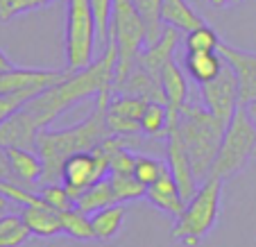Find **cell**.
<instances>
[{"instance_id":"obj_33","label":"cell","mask_w":256,"mask_h":247,"mask_svg":"<svg viewBox=\"0 0 256 247\" xmlns=\"http://www.w3.org/2000/svg\"><path fill=\"white\" fill-rule=\"evenodd\" d=\"M39 195L48 206H52L54 211H59V214H64V211H68V208L75 206V200L70 198V193L66 190V186L59 184V182L57 184H44L39 188Z\"/></svg>"},{"instance_id":"obj_36","label":"cell","mask_w":256,"mask_h":247,"mask_svg":"<svg viewBox=\"0 0 256 247\" xmlns=\"http://www.w3.org/2000/svg\"><path fill=\"white\" fill-rule=\"evenodd\" d=\"M12 66H14V64H12L10 59H7V54L0 50V70H10Z\"/></svg>"},{"instance_id":"obj_12","label":"cell","mask_w":256,"mask_h":247,"mask_svg":"<svg viewBox=\"0 0 256 247\" xmlns=\"http://www.w3.org/2000/svg\"><path fill=\"white\" fill-rule=\"evenodd\" d=\"M70 70H50V68H16L12 66L10 70H0V93L23 91V88H48L52 84L62 82L68 78Z\"/></svg>"},{"instance_id":"obj_17","label":"cell","mask_w":256,"mask_h":247,"mask_svg":"<svg viewBox=\"0 0 256 247\" xmlns=\"http://www.w3.org/2000/svg\"><path fill=\"white\" fill-rule=\"evenodd\" d=\"M20 218L28 224L30 234L39 238H52L64 234L62 224V214L54 211L48 204H39V206H23L20 208Z\"/></svg>"},{"instance_id":"obj_16","label":"cell","mask_w":256,"mask_h":247,"mask_svg":"<svg viewBox=\"0 0 256 247\" xmlns=\"http://www.w3.org/2000/svg\"><path fill=\"white\" fill-rule=\"evenodd\" d=\"M145 198L150 200L152 206L161 208L164 214H170V216H174V218H179L182 211L186 208V202H184V198H182V193H179V186H177V182H174L172 172H170L168 164H166L159 180L148 188Z\"/></svg>"},{"instance_id":"obj_26","label":"cell","mask_w":256,"mask_h":247,"mask_svg":"<svg viewBox=\"0 0 256 247\" xmlns=\"http://www.w3.org/2000/svg\"><path fill=\"white\" fill-rule=\"evenodd\" d=\"M62 224H64V234L75 240H93V224H91V216H86L80 208H68L62 214Z\"/></svg>"},{"instance_id":"obj_35","label":"cell","mask_w":256,"mask_h":247,"mask_svg":"<svg viewBox=\"0 0 256 247\" xmlns=\"http://www.w3.org/2000/svg\"><path fill=\"white\" fill-rule=\"evenodd\" d=\"M136 154H132L130 148H118L109 154V172L112 174H134Z\"/></svg>"},{"instance_id":"obj_37","label":"cell","mask_w":256,"mask_h":247,"mask_svg":"<svg viewBox=\"0 0 256 247\" xmlns=\"http://www.w3.org/2000/svg\"><path fill=\"white\" fill-rule=\"evenodd\" d=\"M245 109H247V114H250L252 122L256 125V100H254V102H250V104H245Z\"/></svg>"},{"instance_id":"obj_25","label":"cell","mask_w":256,"mask_h":247,"mask_svg":"<svg viewBox=\"0 0 256 247\" xmlns=\"http://www.w3.org/2000/svg\"><path fill=\"white\" fill-rule=\"evenodd\" d=\"M32 236L28 224L23 222L20 214L0 216V247H20Z\"/></svg>"},{"instance_id":"obj_13","label":"cell","mask_w":256,"mask_h":247,"mask_svg":"<svg viewBox=\"0 0 256 247\" xmlns=\"http://www.w3.org/2000/svg\"><path fill=\"white\" fill-rule=\"evenodd\" d=\"M218 52L224 57V62L234 68V73L240 84V104H250L256 100V52L234 48L229 44H220Z\"/></svg>"},{"instance_id":"obj_14","label":"cell","mask_w":256,"mask_h":247,"mask_svg":"<svg viewBox=\"0 0 256 247\" xmlns=\"http://www.w3.org/2000/svg\"><path fill=\"white\" fill-rule=\"evenodd\" d=\"M179 34H182L179 30L166 25L159 41H154L152 46H145V48L140 50V54L136 57V64H138L140 68H145L150 75L161 80V70H164V66L168 62H172V54L179 46Z\"/></svg>"},{"instance_id":"obj_10","label":"cell","mask_w":256,"mask_h":247,"mask_svg":"<svg viewBox=\"0 0 256 247\" xmlns=\"http://www.w3.org/2000/svg\"><path fill=\"white\" fill-rule=\"evenodd\" d=\"M150 100L138 96L114 93L106 102V125L114 136H134L140 132V116Z\"/></svg>"},{"instance_id":"obj_6","label":"cell","mask_w":256,"mask_h":247,"mask_svg":"<svg viewBox=\"0 0 256 247\" xmlns=\"http://www.w3.org/2000/svg\"><path fill=\"white\" fill-rule=\"evenodd\" d=\"M256 152V125L252 122L247 109L238 107V112L234 114V118L229 120L227 130H224L222 143H220V150L218 156L213 161V168L208 177H216V180H229L236 172H240L250 159Z\"/></svg>"},{"instance_id":"obj_39","label":"cell","mask_w":256,"mask_h":247,"mask_svg":"<svg viewBox=\"0 0 256 247\" xmlns=\"http://www.w3.org/2000/svg\"><path fill=\"white\" fill-rule=\"evenodd\" d=\"M211 5H216V7H227V5H234V0H208Z\"/></svg>"},{"instance_id":"obj_20","label":"cell","mask_w":256,"mask_h":247,"mask_svg":"<svg viewBox=\"0 0 256 247\" xmlns=\"http://www.w3.org/2000/svg\"><path fill=\"white\" fill-rule=\"evenodd\" d=\"M12 164V172L23 184H39L44 174V161L36 152L23 150V148H5Z\"/></svg>"},{"instance_id":"obj_34","label":"cell","mask_w":256,"mask_h":247,"mask_svg":"<svg viewBox=\"0 0 256 247\" xmlns=\"http://www.w3.org/2000/svg\"><path fill=\"white\" fill-rule=\"evenodd\" d=\"M52 0H0V23H10L14 16L50 5Z\"/></svg>"},{"instance_id":"obj_32","label":"cell","mask_w":256,"mask_h":247,"mask_svg":"<svg viewBox=\"0 0 256 247\" xmlns=\"http://www.w3.org/2000/svg\"><path fill=\"white\" fill-rule=\"evenodd\" d=\"M91 10L98 28V46L104 50V46L109 44V23H112L114 14V0H91Z\"/></svg>"},{"instance_id":"obj_28","label":"cell","mask_w":256,"mask_h":247,"mask_svg":"<svg viewBox=\"0 0 256 247\" xmlns=\"http://www.w3.org/2000/svg\"><path fill=\"white\" fill-rule=\"evenodd\" d=\"M109 180H112V188H114L116 200L120 204L140 200V198H145V193H148V188L136 180L134 174H112L109 172Z\"/></svg>"},{"instance_id":"obj_2","label":"cell","mask_w":256,"mask_h":247,"mask_svg":"<svg viewBox=\"0 0 256 247\" xmlns=\"http://www.w3.org/2000/svg\"><path fill=\"white\" fill-rule=\"evenodd\" d=\"M114 96L112 88L98 93V107L82 122L68 130H41L36 136V154L44 161V174L39 184H57L62 182V168L68 156L78 152H88L102 146L112 134L106 125V102Z\"/></svg>"},{"instance_id":"obj_29","label":"cell","mask_w":256,"mask_h":247,"mask_svg":"<svg viewBox=\"0 0 256 247\" xmlns=\"http://www.w3.org/2000/svg\"><path fill=\"white\" fill-rule=\"evenodd\" d=\"M0 195L10 200V204H20L23 206H39L44 204L39 193H34L32 186H18L10 180H0Z\"/></svg>"},{"instance_id":"obj_38","label":"cell","mask_w":256,"mask_h":247,"mask_svg":"<svg viewBox=\"0 0 256 247\" xmlns=\"http://www.w3.org/2000/svg\"><path fill=\"white\" fill-rule=\"evenodd\" d=\"M7 206H10V200L0 195V216H5V214H7Z\"/></svg>"},{"instance_id":"obj_23","label":"cell","mask_w":256,"mask_h":247,"mask_svg":"<svg viewBox=\"0 0 256 247\" xmlns=\"http://www.w3.org/2000/svg\"><path fill=\"white\" fill-rule=\"evenodd\" d=\"M170 132V114L166 102L150 100L145 104V112L140 116V134L148 138H166Z\"/></svg>"},{"instance_id":"obj_19","label":"cell","mask_w":256,"mask_h":247,"mask_svg":"<svg viewBox=\"0 0 256 247\" xmlns=\"http://www.w3.org/2000/svg\"><path fill=\"white\" fill-rule=\"evenodd\" d=\"M161 20H164V25L179 30L182 34H188V32H193V30L206 25L202 16H200L186 0H164Z\"/></svg>"},{"instance_id":"obj_7","label":"cell","mask_w":256,"mask_h":247,"mask_svg":"<svg viewBox=\"0 0 256 247\" xmlns=\"http://www.w3.org/2000/svg\"><path fill=\"white\" fill-rule=\"evenodd\" d=\"M98 28L91 0H68L66 10V68L82 70L96 62Z\"/></svg>"},{"instance_id":"obj_1","label":"cell","mask_w":256,"mask_h":247,"mask_svg":"<svg viewBox=\"0 0 256 247\" xmlns=\"http://www.w3.org/2000/svg\"><path fill=\"white\" fill-rule=\"evenodd\" d=\"M116 64H118L116 46L109 41L104 46V50H102V54L91 66L75 70V73L70 70V75L64 78L62 82L44 88L25 107H20L16 112V116L25 122V127L30 132L39 134L68 107L78 104L80 100H84L88 96H98L104 88H112L114 80H116Z\"/></svg>"},{"instance_id":"obj_30","label":"cell","mask_w":256,"mask_h":247,"mask_svg":"<svg viewBox=\"0 0 256 247\" xmlns=\"http://www.w3.org/2000/svg\"><path fill=\"white\" fill-rule=\"evenodd\" d=\"M44 88H23V91H12V93H0V125L12 118L20 107H25L34 96H39Z\"/></svg>"},{"instance_id":"obj_15","label":"cell","mask_w":256,"mask_h":247,"mask_svg":"<svg viewBox=\"0 0 256 247\" xmlns=\"http://www.w3.org/2000/svg\"><path fill=\"white\" fill-rule=\"evenodd\" d=\"M161 88H164V98H166V107L170 114V127L177 122L179 112L188 102V82L186 75L182 73V68L177 66V62H168L161 70Z\"/></svg>"},{"instance_id":"obj_40","label":"cell","mask_w":256,"mask_h":247,"mask_svg":"<svg viewBox=\"0 0 256 247\" xmlns=\"http://www.w3.org/2000/svg\"><path fill=\"white\" fill-rule=\"evenodd\" d=\"M236 2H242V0H234V5H236Z\"/></svg>"},{"instance_id":"obj_9","label":"cell","mask_w":256,"mask_h":247,"mask_svg":"<svg viewBox=\"0 0 256 247\" xmlns=\"http://www.w3.org/2000/svg\"><path fill=\"white\" fill-rule=\"evenodd\" d=\"M200 93H202L204 107L222 125H229V120H232L234 114L240 107V84H238L234 68L224 62L220 75L216 80H211V82L202 84Z\"/></svg>"},{"instance_id":"obj_21","label":"cell","mask_w":256,"mask_h":247,"mask_svg":"<svg viewBox=\"0 0 256 247\" xmlns=\"http://www.w3.org/2000/svg\"><path fill=\"white\" fill-rule=\"evenodd\" d=\"M125 218H127V206L125 204H120V202L96 211V214L91 216V224H93L96 240H112V238L122 229Z\"/></svg>"},{"instance_id":"obj_27","label":"cell","mask_w":256,"mask_h":247,"mask_svg":"<svg viewBox=\"0 0 256 247\" xmlns=\"http://www.w3.org/2000/svg\"><path fill=\"white\" fill-rule=\"evenodd\" d=\"M220 44L222 41H220L218 32L213 28H208V25H202V28L188 32L184 39L186 52H218Z\"/></svg>"},{"instance_id":"obj_3","label":"cell","mask_w":256,"mask_h":247,"mask_svg":"<svg viewBox=\"0 0 256 247\" xmlns=\"http://www.w3.org/2000/svg\"><path fill=\"white\" fill-rule=\"evenodd\" d=\"M174 127L182 136V143L186 148L190 168H193L198 182H206L227 125H222L204 104L186 102L179 112Z\"/></svg>"},{"instance_id":"obj_22","label":"cell","mask_w":256,"mask_h":247,"mask_svg":"<svg viewBox=\"0 0 256 247\" xmlns=\"http://www.w3.org/2000/svg\"><path fill=\"white\" fill-rule=\"evenodd\" d=\"M112 204H118V200H116V193H114V188H112L109 174H106L104 180L98 182V184H93L88 190H84V193L75 200V208L84 211L86 216H93L96 211L112 206Z\"/></svg>"},{"instance_id":"obj_5","label":"cell","mask_w":256,"mask_h":247,"mask_svg":"<svg viewBox=\"0 0 256 247\" xmlns=\"http://www.w3.org/2000/svg\"><path fill=\"white\" fill-rule=\"evenodd\" d=\"M109 41L116 46L118 64L114 86L127 78L136 64V57L148 46V30L143 18L138 16L132 0H114V14L109 23Z\"/></svg>"},{"instance_id":"obj_31","label":"cell","mask_w":256,"mask_h":247,"mask_svg":"<svg viewBox=\"0 0 256 247\" xmlns=\"http://www.w3.org/2000/svg\"><path fill=\"white\" fill-rule=\"evenodd\" d=\"M166 164L150 154H136V164H134V177L145 186V188H150L156 180L161 177L164 172Z\"/></svg>"},{"instance_id":"obj_18","label":"cell","mask_w":256,"mask_h":247,"mask_svg":"<svg viewBox=\"0 0 256 247\" xmlns=\"http://www.w3.org/2000/svg\"><path fill=\"white\" fill-rule=\"evenodd\" d=\"M224 66V57L220 52H186L184 68L188 78L193 80L198 86L211 82L220 75Z\"/></svg>"},{"instance_id":"obj_24","label":"cell","mask_w":256,"mask_h":247,"mask_svg":"<svg viewBox=\"0 0 256 247\" xmlns=\"http://www.w3.org/2000/svg\"><path fill=\"white\" fill-rule=\"evenodd\" d=\"M138 12V16L143 18L145 30H148V46H152L154 41H159L161 32H164V20H161V10H164V0H132Z\"/></svg>"},{"instance_id":"obj_8","label":"cell","mask_w":256,"mask_h":247,"mask_svg":"<svg viewBox=\"0 0 256 247\" xmlns=\"http://www.w3.org/2000/svg\"><path fill=\"white\" fill-rule=\"evenodd\" d=\"M106 174H109V154L102 150V146H98L96 150L68 156L62 168V184L66 186L72 200H78L84 190L104 180Z\"/></svg>"},{"instance_id":"obj_11","label":"cell","mask_w":256,"mask_h":247,"mask_svg":"<svg viewBox=\"0 0 256 247\" xmlns=\"http://www.w3.org/2000/svg\"><path fill=\"white\" fill-rule=\"evenodd\" d=\"M166 159H168V168L179 186V193H182L184 202H188V200L198 193L200 182H198V177H195L193 168H190L186 148H184V143H182V136H179L174 125L170 127L168 136H166Z\"/></svg>"},{"instance_id":"obj_4","label":"cell","mask_w":256,"mask_h":247,"mask_svg":"<svg viewBox=\"0 0 256 247\" xmlns=\"http://www.w3.org/2000/svg\"><path fill=\"white\" fill-rule=\"evenodd\" d=\"M220 198H222V180L208 177L206 182H202L198 193L186 202L182 216L174 220V240H182L188 247L198 245L216 227L218 216H220Z\"/></svg>"}]
</instances>
